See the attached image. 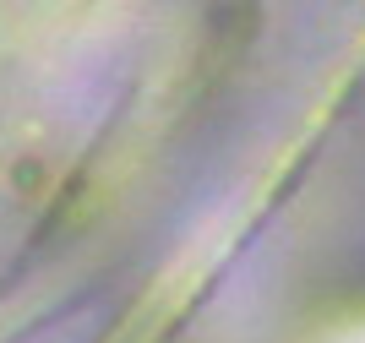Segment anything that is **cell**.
<instances>
[{"instance_id":"obj_1","label":"cell","mask_w":365,"mask_h":343,"mask_svg":"<svg viewBox=\"0 0 365 343\" xmlns=\"http://www.w3.org/2000/svg\"><path fill=\"white\" fill-rule=\"evenodd\" d=\"M360 343H365V338H360Z\"/></svg>"}]
</instances>
